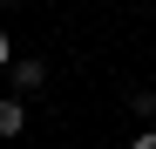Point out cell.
<instances>
[{
	"label": "cell",
	"mask_w": 156,
	"mask_h": 149,
	"mask_svg": "<svg viewBox=\"0 0 156 149\" xmlns=\"http://www.w3.org/2000/svg\"><path fill=\"white\" fill-rule=\"evenodd\" d=\"M41 81H48V61H34V54H20V61H14V88H20V95H34Z\"/></svg>",
	"instance_id": "cell-1"
},
{
	"label": "cell",
	"mask_w": 156,
	"mask_h": 149,
	"mask_svg": "<svg viewBox=\"0 0 156 149\" xmlns=\"http://www.w3.org/2000/svg\"><path fill=\"white\" fill-rule=\"evenodd\" d=\"M129 142H136V149H156V122H143V129L129 136Z\"/></svg>",
	"instance_id": "cell-4"
},
{
	"label": "cell",
	"mask_w": 156,
	"mask_h": 149,
	"mask_svg": "<svg viewBox=\"0 0 156 149\" xmlns=\"http://www.w3.org/2000/svg\"><path fill=\"white\" fill-rule=\"evenodd\" d=\"M20 129H27V102L0 95V136H20Z\"/></svg>",
	"instance_id": "cell-2"
},
{
	"label": "cell",
	"mask_w": 156,
	"mask_h": 149,
	"mask_svg": "<svg viewBox=\"0 0 156 149\" xmlns=\"http://www.w3.org/2000/svg\"><path fill=\"white\" fill-rule=\"evenodd\" d=\"M0 7H20V0H0Z\"/></svg>",
	"instance_id": "cell-6"
},
{
	"label": "cell",
	"mask_w": 156,
	"mask_h": 149,
	"mask_svg": "<svg viewBox=\"0 0 156 149\" xmlns=\"http://www.w3.org/2000/svg\"><path fill=\"white\" fill-rule=\"evenodd\" d=\"M129 109H136L143 122H156V95H136V102H129Z\"/></svg>",
	"instance_id": "cell-3"
},
{
	"label": "cell",
	"mask_w": 156,
	"mask_h": 149,
	"mask_svg": "<svg viewBox=\"0 0 156 149\" xmlns=\"http://www.w3.org/2000/svg\"><path fill=\"white\" fill-rule=\"evenodd\" d=\"M0 68H14V41H7V27H0Z\"/></svg>",
	"instance_id": "cell-5"
}]
</instances>
